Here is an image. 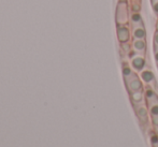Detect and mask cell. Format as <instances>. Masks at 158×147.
<instances>
[{
	"instance_id": "cell-8",
	"label": "cell",
	"mask_w": 158,
	"mask_h": 147,
	"mask_svg": "<svg viewBox=\"0 0 158 147\" xmlns=\"http://www.w3.org/2000/svg\"><path fill=\"white\" fill-rule=\"evenodd\" d=\"M131 37H132V40H145L146 29L144 25L131 27Z\"/></svg>"
},
{
	"instance_id": "cell-3",
	"label": "cell",
	"mask_w": 158,
	"mask_h": 147,
	"mask_svg": "<svg viewBox=\"0 0 158 147\" xmlns=\"http://www.w3.org/2000/svg\"><path fill=\"white\" fill-rule=\"evenodd\" d=\"M125 84H126V88L129 93L135 92V91L143 90L144 89L143 82H142V80L140 79V76L137 73H135V74L129 77V79H126Z\"/></svg>"
},
{
	"instance_id": "cell-6",
	"label": "cell",
	"mask_w": 158,
	"mask_h": 147,
	"mask_svg": "<svg viewBox=\"0 0 158 147\" xmlns=\"http://www.w3.org/2000/svg\"><path fill=\"white\" fill-rule=\"evenodd\" d=\"M140 79L142 80L143 84L145 85H150L153 88H155L156 86V79H155V74L151 69H144L143 71L139 73Z\"/></svg>"
},
{
	"instance_id": "cell-12",
	"label": "cell",
	"mask_w": 158,
	"mask_h": 147,
	"mask_svg": "<svg viewBox=\"0 0 158 147\" xmlns=\"http://www.w3.org/2000/svg\"><path fill=\"white\" fill-rule=\"evenodd\" d=\"M122 73H123V77L124 80L126 79H129L130 76H132L133 74H135V70H133L132 68H131L130 64L126 63V62H124L123 64V68H122Z\"/></svg>"
},
{
	"instance_id": "cell-17",
	"label": "cell",
	"mask_w": 158,
	"mask_h": 147,
	"mask_svg": "<svg viewBox=\"0 0 158 147\" xmlns=\"http://www.w3.org/2000/svg\"><path fill=\"white\" fill-rule=\"evenodd\" d=\"M151 124H152L154 131L158 134V116H151Z\"/></svg>"
},
{
	"instance_id": "cell-13",
	"label": "cell",
	"mask_w": 158,
	"mask_h": 147,
	"mask_svg": "<svg viewBox=\"0 0 158 147\" xmlns=\"http://www.w3.org/2000/svg\"><path fill=\"white\" fill-rule=\"evenodd\" d=\"M146 105L148 108V112H150L151 116H158V99L150 102V103H146Z\"/></svg>"
},
{
	"instance_id": "cell-18",
	"label": "cell",
	"mask_w": 158,
	"mask_h": 147,
	"mask_svg": "<svg viewBox=\"0 0 158 147\" xmlns=\"http://www.w3.org/2000/svg\"><path fill=\"white\" fill-rule=\"evenodd\" d=\"M151 4H152L153 12L158 15V0H151Z\"/></svg>"
},
{
	"instance_id": "cell-10",
	"label": "cell",
	"mask_w": 158,
	"mask_h": 147,
	"mask_svg": "<svg viewBox=\"0 0 158 147\" xmlns=\"http://www.w3.org/2000/svg\"><path fill=\"white\" fill-rule=\"evenodd\" d=\"M144 96H145V100L146 103H150L152 101H155L156 99H158V95L157 92L155 91V89L150 85H145L144 86Z\"/></svg>"
},
{
	"instance_id": "cell-5",
	"label": "cell",
	"mask_w": 158,
	"mask_h": 147,
	"mask_svg": "<svg viewBox=\"0 0 158 147\" xmlns=\"http://www.w3.org/2000/svg\"><path fill=\"white\" fill-rule=\"evenodd\" d=\"M135 111L139 121L142 125H148V117H151L150 112H148V108L146 104H141V105L135 106Z\"/></svg>"
},
{
	"instance_id": "cell-21",
	"label": "cell",
	"mask_w": 158,
	"mask_h": 147,
	"mask_svg": "<svg viewBox=\"0 0 158 147\" xmlns=\"http://www.w3.org/2000/svg\"><path fill=\"white\" fill-rule=\"evenodd\" d=\"M131 1H133V2H140V3H141V0H131Z\"/></svg>"
},
{
	"instance_id": "cell-19",
	"label": "cell",
	"mask_w": 158,
	"mask_h": 147,
	"mask_svg": "<svg viewBox=\"0 0 158 147\" xmlns=\"http://www.w3.org/2000/svg\"><path fill=\"white\" fill-rule=\"evenodd\" d=\"M153 43H154V47L158 48V30L154 33V38H153Z\"/></svg>"
},
{
	"instance_id": "cell-16",
	"label": "cell",
	"mask_w": 158,
	"mask_h": 147,
	"mask_svg": "<svg viewBox=\"0 0 158 147\" xmlns=\"http://www.w3.org/2000/svg\"><path fill=\"white\" fill-rule=\"evenodd\" d=\"M151 144L152 147H158V134L156 132H152L151 134Z\"/></svg>"
},
{
	"instance_id": "cell-4",
	"label": "cell",
	"mask_w": 158,
	"mask_h": 147,
	"mask_svg": "<svg viewBox=\"0 0 158 147\" xmlns=\"http://www.w3.org/2000/svg\"><path fill=\"white\" fill-rule=\"evenodd\" d=\"M117 40L119 43H127L131 40V30L129 28V25H119L116 29Z\"/></svg>"
},
{
	"instance_id": "cell-14",
	"label": "cell",
	"mask_w": 158,
	"mask_h": 147,
	"mask_svg": "<svg viewBox=\"0 0 158 147\" xmlns=\"http://www.w3.org/2000/svg\"><path fill=\"white\" fill-rule=\"evenodd\" d=\"M129 9H130V13H140V12H141L142 6H141V3H140V2L131 1Z\"/></svg>"
},
{
	"instance_id": "cell-20",
	"label": "cell",
	"mask_w": 158,
	"mask_h": 147,
	"mask_svg": "<svg viewBox=\"0 0 158 147\" xmlns=\"http://www.w3.org/2000/svg\"><path fill=\"white\" fill-rule=\"evenodd\" d=\"M154 58H155V61H156V64L158 67V48L157 47H154Z\"/></svg>"
},
{
	"instance_id": "cell-1",
	"label": "cell",
	"mask_w": 158,
	"mask_h": 147,
	"mask_svg": "<svg viewBox=\"0 0 158 147\" xmlns=\"http://www.w3.org/2000/svg\"><path fill=\"white\" fill-rule=\"evenodd\" d=\"M130 9L127 0H119L116 6V23L119 25H129Z\"/></svg>"
},
{
	"instance_id": "cell-22",
	"label": "cell",
	"mask_w": 158,
	"mask_h": 147,
	"mask_svg": "<svg viewBox=\"0 0 158 147\" xmlns=\"http://www.w3.org/2000/svg\"><path fill=\"white\" fill-rule=\"evenodd\" d=\"M157 30H158V22H157Z\"/></svg>"
},
{
	"instance_id": "cell-2",
	"label": "cell",
	"mask_w": 158,
	"mask_h": 147,
	"mask_svg": "<svg viewBox=\"0 0 158 147\" xmlns=\"http://www.w3.org/2000/svg\"><path fill=\"white\" fill-rule=\"evenodd\" d=\"M129 56H130V66L135 72L140 73L141 71H143L145 69L146 66V60H145V55L137 54L132 51V54L131 52L129 53Z\"/></svg>"
},
{
	"instance_id": "cell-15",
	"label": "cell",
	"mask_w": 158,
	"mask_h": 147,
	"mask_svg": "<svg viewBox=\"0 0 158 147\" xmlns=\"http://www.w3.org/2000/svg\"><path fill=\"white\" fill-rule=\"evenodd\" d=\"M121 48L126 53V54H129V53L132 51V45H131V42H127V43H121Z\"/></svg>"
},
{
	"instance_id": "cell-11",
	"label": "cell",
	"mask_w": 158,
	"mask_h": 147,
	"mask_svg": "<svg viewBox=\"0 0 158 147\" xmlns=\"http://www.w3.org/2000/svg\"><path fill=\"white\" fill-rule=\"evenodd\" d=\"M129 25H131V27H135V26L143 25V19H142L141 13H130Z\"/></svg>"
},
{
	"instance_id": "cell-7",
	"label": "cell",
	"mask_w": 158,
	"mask_h": 147,
	"mask_svg": "<svg viewBox=\"0 0 158 147\" xmlns=\"http://www.w3.org/2000/svg\"><path fill=\"white\" fill-rule=\"evenodd\" d=\"M129 98H130V101H131V103L133 104V106L141 105V104H146L145 96H144L143 90L130 92L129 93Z\"/></svg>"
},
{
	"instance_id": "cell-9",
	"label": "cell",
	"mask_w": 158,
	"mask_h": 147,
	"mask_svg": "<svg viewBox=\"0 0 158 147\" xmlns=\"http://www.w3.org/2000/svg\"><path fill=\"white\" fill-rule=\"evenodd\" d=\"M132 51L137 54L145 55L146 53V41L145 40H132L131 42Z\"/></svg>"
}]
</instances>
